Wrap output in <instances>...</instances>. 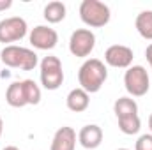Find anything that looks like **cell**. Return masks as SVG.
<instances>
[{
	"label": "cell",
	"instance_id": "cell-10",
	"mask_svg": "<svg viewBox=\"0 0 152 150\" xmlns=\"http://www.w3.org/2000/svg\"><path fill=\"white\" fill-rule=\"evenodd\" d=\"M78 141L83 149L94 150L103 143V129L97 124H87L78 133Z\"/></svg>",
	"mask_w": 152,
	"mask_h": 150
},
{
	"label": "cell",
	"instance_id": "cell-3",
	"mask_svg": "<svg viewBox=\"0 0 152 150\" xmlns=\"http://www.w3.org/2000/svg\"><path fill=\"white\" fill-rule=\"evenodd\" d=\"M80 18L90 28H101L110 23L112 12L104 2L99 0H83L80 4Z\"/></svg>",
	"mask_w": 152,
	"mask_h": 150
},
{
	"label": "cell",
	"instance_id": "cell-8",
	"mask_svg": "<svg viewBox=\"0 0 152 150\" xmlns=\"http://www.w3.org/2000/svg\"><path fill=\"white\" fill-rule=\"evenodd\" d=\"M133 50L124 44H113L104 51V62L106 66L115 69H129L133 64Z\"/></svg>",
	"mask_w": 152,
	"mask_h": 150
},
{
	"label": "cell",
	"instance_id": "cell-6",
	"mask_svg": "<svg viewBox=\"0 0 152 150\" xmlns=\"http://www.w3.org/2000/svg\"><path fill=\"white\" fill-rule=\"evenodd\" d=\"M96 48V36L90 28H76L69 37V51L78 58H87Z\"/></svg>",
	"mask_w": 152,
	"mask_h": 150
},
{
	"label": "cell",
	"instance_id": "cell-17",
	"mask_svg": "<svg viewBox=\"0 0 152 150\" xmlns=\"http://www.w3.org/2000/svg\"><path fill=\"white\" fill-rule=\"evenodd\" d=\"M118 120V129L120 133L127 134V136H133V134H138L140 133V127H142V120L138 115H131V117H122V118H117Z\"/></svg>",
	"mask_w": 152,
	"mask_h": 150
},
{
	"label": "cell",
	"instance_id": "cell-14",
	"mask_svg": "<svg viewBox=\"0 0 152 150\" xmlns=\"http://www.w3.org/2000/svg\"><path fill=\"white\" fill-rule=\"evenodd\" d=\"M66 12H67L66 4L60 2V0L48 2V4L44 5V11H42L44 20H46L48 23H60V21L66 18Z\"/></svg>",
	"mask_w": 152,
	"mask_h": 150
},
{
	"label": "cell",
	"instance_id": "cell-4",
	"mask_svg": "<svg viewBox=\"0 0 152 150\" xmlns=\"http://www.w3.org/2000/svg\"><path fill=\"white\" fill-rule=\"evenodd\" d=\"M39 67H41V71H39L41 85L46 90L60 88V85L64 83V69H62V62L58 57H53V55L44 57L41 60Z\"/></svg>",
	"mask_w": 152,
	"mask_h": 150
},
{
	"label": "cell",
	"instance_id": "cell-24",
	"mask_svg": "<svg viewBox=\"0 0 152 150\" xmlns=\"http://www.w3.org/2000/svg\"><path fill=\"white\" fill-rule=\"evenodd\" d=\"M149 129H151V134H152V113H151V117H149Z\"/></svg>",
	"mask_w": 152,
	"mask_h": 150
},
{
	"label": "cell",
	"instance_id": "cell-25",
	"mask_svg": "<svg viewBox=\"0 0 152 150\" xmlns=\"http://www.w3.org/2000/svg\"><path fill=\"white\" fill-rule=\"evenodd\" d=\"M117 150H129V149H117Z\"/></svg>",
	"mask_w": 152,
	"mask_h": 150
},
{
	"label": "cell",
	"instance_id": "cell-1",
	"mask_svg": "<svg viewBox=\"0 0 152 150\" xmlns=\"http://www.w3.org/2000/svg\"><path fill=\"white\" fill-rule=\"evenodd\" d=\"M106 79H108V67L99 58H87L78 71L80 88H83L88 95L99 92Z\"/></svg>",
	"mask_w": 152,
	"mask_h": 150
},
{
	"label": "cell",
	"instance_id": "cell-21",
	"mask_svg": "<svg viewBox=\"0 0 152 150\" xmlns=\"http://www.w3.org/2000/svg\"><path fill=\"white\" fill-rule=\"evenodd\" d=\"M145 57H147V60L151 64V69H152V42L147 46V50H145Z\"/></svg>",
	"mask_w": 152,
	"mask_h": 150
},
{
	"label": "cell",
	"instance_id": "cell-11",
	"mask_svg": "<svg viewBox=\"0 0 152 150\" xmlns=\"http://www.w3.org/2000/svg\"><path fill=\"white\" fill-rule=\"evenodd\" d=\"M76 147V131L69 125H64L57 129L53 134L50 150H75Z\"/></svg>",
	"mask_w": 152,
	"mask_h": 150
},
{
	"label": "cell",
	"instance_id": "cell-2",
	"mask_svg": "<svg viewBox=\"0 0 152 150\" xmlns=\"http://www.w3.org/2000/svg\"><path fill=\"white\" fill-rule=\"evenodd\" d=\"M0 62L7 67H12V69L32 71V69L37 67L39 58L34 50L16 46V44H9L0 51Z\"/></svg>",
	"mask_w": 152,
	"mask_h": 150
},
{
	"label": "cell",
	"instance_id": "cell-18",
	"mask_svg": "<svg viewBox=\"0 0 152 150\" xmlns=\"http://www.w3.org/2000/svg\"><path fill=\"white\" fill-rule=\"evenodd\" d=\"M23 83V92L27 99V106H36L41 103V88L34 79H21Z\"/></svg>",
	"mask_w": 152,
	"mask_h": 150
},
{
	"label": "cell",
	"instance_id": "cell-23",
	"mask_svg": "<svg viewBox=\"0 0 152 150\" xmlns=\"http://www.w3.org/2000/svg\"><path fill=\"white\" fill-rule=\"evenodd\" d=\"M2 150H20V149L14 147V145H9V147H5V149H2Z\"/></svg>",
	"mask_w": 152,
	"mask_h": 150
},
{
	"label": "cell",
	"instance_id": "cell-19",
	"mask_svg": "<svg viewBox=\"0 0 152 150\" xmlns=\"http://www.w3.org/2000/svg\"><path fill=\"white\" fill-rule=\"evenodd\" d=\"M134 150H152V134H142L134 143Z\"/></svg>",
	"mask_w": 152,
	"mask_h": 150
},
{
	"label": "cell",
	"instance_id": "cell-13",
	"mask_svg": "<svg viewBox=\"0 0 152 150\" xmlns=\"http://www.w3.org/2000/svg\"><path fill=\"white\" fill-rule=\"evenodd\" d=\"M5 101L12 108H25L27 106V99H25V92H23V83L21 81H12L7 87Z\"/></svg>",
	"mask_w": 152,
	"mask_h": 150
},
{
	"label": "cell",
	"instance_id": "cell-5",
	"mask_svg": "<svg viewBox=\"0 0 152 150\" xmlns=\"http://www.w3.org/2000/svg\"><path fill=\"white\" fill-rule=\"evenodd\" d=\"M124 87L131 97H143L151 88L147 69L143 66H131L124 74Z\"/></svg>",
	"mask_w": 152,
	"mask_h": 150
},
{
	"label": "cell",
	"instance_id": "cell-12",
	"mask_svg": "<svg viewBox=\"0 0 152 150\" xmlns=\"http://www.w3.org/2000/svg\"><path fill=\"white\" fill-rule=\"evenodd\" d=\"M88 104H90V95L83 88H80V87L73 88L67 94V97H66V106H67L69 111H73V113L85 111L88 108Z\"/></svg>",
	"mask_w": 152,
	"mask_h": 150
},
{
	"label": "cell",
	"instance_id": "cell-15",
	"mask_svg": "<svg viewBox=\"0 0 152 150\" xmlns=\"http://www.w3.org/2000/svg\"><path fill=\"white\" fill-rule=\"evenodd\" d=\"M113 111L117 115V118L138 115V104L133 97H118L113 104Z\"/></svg>",
	"mask_w": 152,
	"mask_h": 150
},
{
	"label": "cell",
	"instance_id": "cell-9",
	"mask_svg": "<svg viewBox=\"0 0 152 150\" xmlns=\"http://www.w3.org/2000/svg\"><path fill=\"white\" fill-rule=\"evenodd\" d=\"M30 44L36 48V50H53L58 42V34L55 28L48 27V25H37L32 28L30 36H28Z\"/></svg>",
	"mask_w": 152,
	"mask_h": 150
},
{
	"label": "cell",
	"instance_id": "cell-7",
	"mask_svg": "<svg viewBox=\"0 0 152 150\" xmlns=\"http://www.w3.org/2000/svg\"><path fill=\"white\" fill-rule=\"evenodd\" d=\"M27 32H28L27 21L20 16H11V18H5L0 21V42H4L7 46H9V42L21 41L27 36Z\"/></svg>",
	"mask_w": 152,
	"mask_h": 150
},
{
	"label": "cell",
	"instance_id": "cell-22",
	"mask_svg": "<svg viewBox=\"0 0 152 150\" xmlns=\"http://www.w3.org/2000/svg\"><path fill=\"white\" fill-rule=\"evenodd\" d=\"M2 133H4V120H2V117H0V138H2Z\"/></svg>",
	"mask_w": 152,
	"mask_h": 150
},
{
	"label": "cell",
	"instance_id": "cell-20",
	"mask_svg": "<svg viewBox=\"0 0 152 150\" xmlns=\"http://www.w3.org/2000/svg\"><path fill=\"white\" fill-rule=\"evenodd\" d=\"M12 7V0H0V11H7Z\"/></svg>",
	"mask_w": 152,
	"mask_h": 150
},
{
	"label": "cell",
	"instance_id": "cell-16",
	"mask_svg": "<svg viewBox=\"0 0 152 150\" xmlns=\"http://www.w3.org/2000/svg\"><path fill=\"white\" fill-rule=\"evenodd\" d=\"M134 27L143 39L152 41V11H142L134 20Z\"/></svg>",
	"mask_w": 152,
	"mask_h": 150
}]
</instances>
